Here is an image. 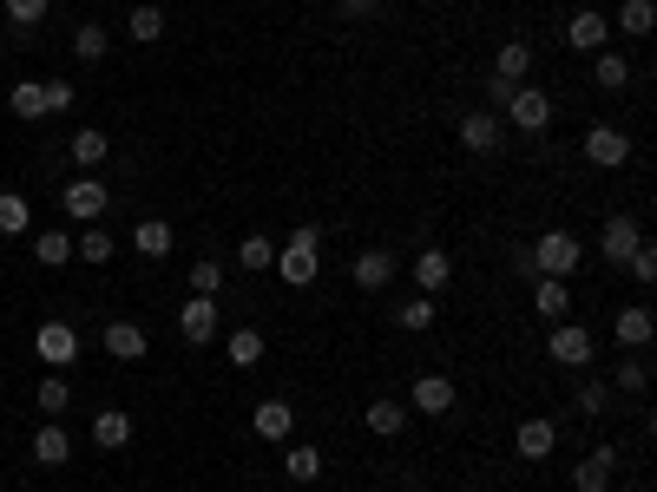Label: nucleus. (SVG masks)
<instances>
[{"instance_id":"1","label":"nucleus","mask_w":657,"mask_h":492,"mask_svg":"<svg viewBox=\"0 0 657 492\" xmlns=\"http://www.w3.org/2000/svg\"><path fill=\"white\" fill-rule=\"evenodd\" d=\"M270 270H276L283 289H309V283L322 276V230H316V224H296V230L276 243V263H270Z\"/></svg>"},{"instance_id":"2","label":"nucleus","mask_w":657,"mask_h":492,"mask_svg":"<svg viewBox=\"0 0 657 492\" xmlns=\"http://www.w3.org/2000/svg\"><path fill=\"white\" fill-rule=\"evenodd\" d=\"M72 85L66 79H20L13 92H7V112L13 118H53V112H72Z\"/></svg>"},{"instance_id":"3","label":"nucleus","mask_w":657,"mask_h":492,"mask_svg":"<svg viewBox=\"0 0 657 492\" xmlns=\"http://www.w3.org/2000/svg\"><path fill=\"white\" fill-rule=\"evenodd\" d=\"M526 250H533V270H540V276H566V283H573L579 263H586V243H579L573 230H546V237L526 243Z\"/></svg>"},{"instance_id":"4","label":"nucleus","mask_w":657,"mask_h":492,"mask_svg":"<svg viewBox=\"0 0 657 492\" xmlns=\"http://www.w3.org/2000/svg\"><path fill=\"white\" fill-rule=\"evenodd\" d=\"M105 204H112V191H105L92 171H79V178L59 191V210H66L72 224H99V217H105Z\"/></svg>"},{"instance_id":"5","label":"nucleus","mask_w":657,"mask_h":492,"mask_svg":"<svg viewBox=\"0 0 657 492\" xmlns=\"http://www.w3.org/2000/svg\"><path fill=\"white\" fill-rule=\"evenodd\" d=\"M546 355H553L559 368H573V375H579V368H592V329H586V322H573V316H566V322H553Z\"/></svg>"},{"instance_id":"6","label":"nucleus","mask_w":657,"mask_h":492,"mask_svg":"<svg viewBox=\"0 0 657 492\" xmlns=\"http://www.w3.org/2000/svg\"><path fill=\"white\" fill-rule=\"evenodd\" d=\"M500 118H513V131H546V125H553V92H540V85H513V99H507Z\"/></svg>"},{"instance_id":"7","label":"nucleus","mask_w":657,"mask_h":492,"mask_svg":"<svg viewBox=\"0 0 657 492\" xmlns=\"http://www.w3.org/2000/svg\"><path fill=\"white\" fill-rule=\"evenodd\" d=\"M454 401H461V388H454V375H421V381L408 388V414H428V421H441V414H454Z\"/></svg>"},{"instance_id":"8","label":"nucleus","mask_w":657,"mask_h":492,"mask_svg":"<svg viewBox=\"0 0 657 492\" xmlns=\"http://www.w3.org/2000/svg\"><path fill=\"white\" fill-rule=\"evenodd\" d=\"M33 355H39L46 368H72V362H79V329H72V322H39Z\"/></svg>"},{"instance_id":"9","label":"nucleus","mask_w":657,"mask_h":492,"mask_svg":"<svg viewBox=\"0 0 657 492\" xmlns=\"http://www.w3.org/2000/svg\"><path fill=\"white\" fill-rule=\"evenodd\" d=\"M566 46H573V53H605V46H612V20H605L599 7H579V13L566 20Z\"/></svg>"},{"instance_id":"10","label":"nucleus","mask_w":657,"mask_h":492,"mask_svg":"<svg viewBox=\"0 0 657 492\" xmlns=\"http://www.w3.org/2000/svg\"><path fill=\"white\" fill-rule=\"evenodd\" d=\"M461 145H467L474 158H494V151L507 145V118H500V112H467V118H461Z\"/></svg>"},{"instance_id":"11","label":"nucleus","mask_w":657,"mask_h":492,"mask_svg":"<svg viewBox=\"0 0 657 492\" xmlns=\"http://www.w3.org/2000/svg\"><path fill=\"white\" fill-rule=\"evenodd\" d=\"M586 158H592L599 171H619V164H632V138H625L619 125H592V131H586Z\"/></svg>"},{"instance_id":"12","label":"nucleus","mask_w":657,"mask_h":492,"mask_svg":"<svg viewBox=\"0 0 657 492\" xmlns=\"http://www.w3.org/2000/svg\"><path fill=\"white\" fill-rule=\"evenodd\" d=\"M638 243H645L638 217H625V210H619V217H605V230H599V256H605L612 270H619V263H625V256H632Z\"/></svg>"},{"instance_id":"13","label":"nucleus","mask_w":657,"mask_h":492,"mask_svg":"<svg viewBox=\"0 0 657 492\" xmlns=\"http://www.w3.org/2000/svg\"><path fill=\"white\" fill-rule=\"evenodd\" d=\"M178 335H184L191 348L217 342V296H191V302L178 309Z\"/></svg>"},{"instance_id":"14","label":"nucleus","mask_w":657,"mask_h":492,"mask_svg":"<svg viewBox=\"0 0 657 492\" xmlns=\"http://www.w3.org/2000/svg\"><path fill=\"white\" fill-rule=\"evenodd\" d=\"M612 335H619V348H632V355H645V348H652V335H657L652 309H645V302H625V309L612 316Z\"/></svg>"},{"instance_id":"15","label":"nucleus","mask_w":657,"mask_h":492,"mask_svg":"<svg viewBox=\"0 0 657 492\" xmlns=\"http://www.w3.org/2000/svg\"><path fill=\"white\" fill-rule=\"evenodd\" d=\"M395 270H401V256H395V250H355V289L382 296V289L395 283Z\"/></svg>"},{"instance_id":"16","label":"nucleus","mask_w":657,"mask_h":492,"mask_svg":"<svg viewBox=\"0 0 657 492\" xmlns=\"http://www.w3.org/2000/svg\"><path fill=\"white\" fill-rule=\"evenodd\" d=\"M99 348H105L112 362H145V355H151V335H145L138 322H105Z\"/></svg>"},{"instance_id":"17","label":"nucleus","mask_w":657,"mask_h":492,"mask_svg":"<svg viewBox=\"0 0 657 492\" xmlns=\"http://www.w3.org/2000/svg\"><path fill=\"white\" fill-rule=\"evenodd\" d=\"M553 447H559V421H540V414H533V421L513 427V454H520V460H553Z\"/></svg>"},{"instance_id":"18","label":"nucleus","mask_w":657,"mask_h":492,"mask_svg":"<svg viewBox=\"0 0 657 492\" xmlns=\"http://www.w3.org/2000/svg\"><path fill=\"white\" fill-rule=\"evenodd\" d=\"M250 434L257 440H290L296 434V408L290 401H257L250 408Z\"/></svg>"},{"instance_id":"19","label":"nucleus","mask_w":657,"mask_h":492,"mask_svg":"<svg viewBox=\"0 0 657 492\" xmlns=\"http://www.w3.org/2000/svg\"><path fill=\"white\" fill-rule=\"evenodd\" d=\"M612 473H619V447H592V454L573 467V487H579V492H605V487H612Z\"/></svg>"},{"instance_id":"20","label":"nucleus","mask_w":657,"mask_h":492,"mask_svg":"<svg viewBox=\"0 0 657 492\" xmlns=\"http://www.w3.org/2000/svg\"><path fill=\"white\" fill-rule=\"evenodd\" d=\"M66 151H72V164H79V171H99V164L112 158V138H105L99 125H79V131L66 138Z\"/></svg>"},{"instance_id":"21","label":"nucleus","mask_w":657,"mask_h":492,"mask_svg":"<svg viewBox=\"0 0 657 492\" xmlns=\"http://www.w3.org/2000/svg\"><path fill=\"white\" fill-rule=\"evenodd\" d=\"M533 309H540V322H566V309H573L566 276H533Z\"/></svg>"},{"instance_id":"22","label":"nucleus","mask_w":657,"mask_h":492,"mask_svg":"<svg viewBox=\"0 0 657 492\" xmlns=\"http://www.w3.org/2000/svg\"><path fill=\"white\" fill-rule=\"evenodd\" d=\"M33 460H39L46 473L72 460V440H66V427H59V421H39V427H33Z\"/></svg>"},{"instance_id":"23","label":"nucleus","mask_w":657,"mask_h":492,"mask_svg":"<svg viewBox=\"0 0 657 492\" xmlns=\"http://www.w3.org/2000/svg\"><path fill=\"white\" fill-rule=\"evenodd\" d=\"M132 250H138L145 263H165V256H171V224H165V217H138Z\"/></svg>"},{"instance_id":"24","label":"nucleus","mask_w":657,"mask_h":492,"mask_svg":"<svg viewBox=\"0 0 657 492\" xmlns=\"http://www.w3.org/2000/svg\"><path fill=\"white\" fill-rule=\"evenodd\" d=\"M415 283H421V296H441L454 283V256L448 250H421L415 256Z\"/></svg>"},{"instance_id":"25","label":"nucleus","mask_w":657,"mask_h":492,"mask_svg":"<svg viewBox=\"0 0 657 492\" xmlns=\"http://www.w3.org/2000/svg\"><path fill=\"white\" fill-rule=\"evenodd\" d=\"M92 447H105V454L132 447V414H118V408H99V414H92Z\"/></svg>"},{"instance_id":"26","label":"nucleus","mask_w":657,"mask_h":492,"mask_svg":"<svg viewBox=\"0 0 657 492\" xmlns=\"http://www.w3.org/2000/svg\"><path fill=\"white\" fill-rule=\"evenodd\" d=\"M224 362L243 368V375L263 368V335H257V329H230V335H224Z\"/></svg>"},{"instance_id":"27","label":"nucleus","mask_w":657,"mask_h":492,"mask_svg":"<svg viewBox=\"0 0 657 492\" xmlns=\"http://www.w3.org/2000/svg\"><path fill=\"white\" fill-rule=\"evenodd\" d=\"M283 480H296V487H316L322 480V447H283Z\"/></svg>"},{"instance_id":"28","label":"nucleus","mask_w":657,"mask_h":492,"mask_svg":"<svg viewBox=\"0 0 657 492\" xmlns=\"http://www.w3.org/2000/svg\"><path fill=\"white\" fill-rule=\"evenodd\" d=\"M105 53H112V33H105L99 20H86V26L72 33V59H79V66H99Z\"/></svg>"},{"instance_id":"29","label":"nucleus","mask_w":657,"mask_h":492,"mask_svg":"<svg viewBox=\"0 0 657 492\" xmlns=\"http://www.w3.org/2000/svg\"><path fill=\"white\" fill-rule=\"evenodd\" d=\"M494 72L513 79V85H526V72H533V46H526V39H507V46L494 53Z\"/></svg>"},{"instance_id":"30","label":"nucleus","mask_w":657,"mask_h":492,"mask_svg":"<svg viewBox=\"0 0 657 492\" xmlns=\"http://www.w3.org/2000/svg\"><path fill=\"white\" fill-rule=\"evenodd\" d=\"M592 79H599L605 92H625V85H632V59L605 46V53H592Z\"/></svg>"},{"instance_id":"31","label":"nucleus","mask_w":657,"mask_h":492,"mask_svg":"<svg viewBox=\"0 0 657 492\" xmlns=\"http://www.w3.org/2000/svg\"><path fill=\"white\" fill-rule=\"evenodd\" d=\"M72 256H79V263H92V270H99V263H112V256H118V243H112V237H105V230H99V224H86V230H79V237H72Z\"/></svg>"},{"instance_id":"32","label":"nucleus","mask_w":657,"mask_h":492,"mask_svg":"<svg viewBox=\"0 0 657 492\" xmlns=\"http://www.w3.org/2000/svg\"><path fill=\"white\" fill-rule=\"evenodd\" d=\"M401 427H408V408H401V401H388V394H382V401H369V434L395 440Z\"/></svg>"},{"instance_id":"33","label":"nucleus","mask_w":657,"mask_h":492,"mask_svg":"<svg viewBox=\"0 0 657 492\" xmlns=\"http://www.w3.org/2000/svg\"><path fill=\"white\" fill-rule=\"evenodd\" d=\"M26 224H33V204L20 191H0V237H26Z\"/></svg>"},{"instance_id":"34","label":"nucleus","mask_w":657,"mask_h":492,"mask_svg":"<svg viewBox=\"0 0 657 492\" xmlns=\"http://www.w3.org/2000/svg\"><path fill=\"white\" fill-rule=\"evenodd\" d=\"M125 33H132V39H145V46H151V39H165V13H158V7H145V0H138V7H132V13H125Z\"/></svg>"},{"instance_id":"35","label":"nucleus","mask_w":657,"mask_h":492,"mask_svg":"<svg viewBox=\"0 0 657 492\" xmlns=\"http://www.w3.org/2000/svg\"><path fill=\"white\" fill-rule=\"evenodd\" d=\"M33 256H39V270H59V263H72V237L66 230H39Z\"/></svg>"},{"instance_id":"36","label":"nucleus","mask_w":657,"mask_h":492,"mask_svg":"<svg viewBox=\"0 0 657 492\" xmlns=\"http://www.w3.org/2000/svg\"><path fill=\"white\" fill-rule=\"evenodd\" d=\"M237 263H243V270H250V276H263V270H270V263H276V243H270V237H257V230H250V237H243V243H237Z\"/></svg>"},{"instance_id":"37","label":"nucleus","mask_w":657,"mask_h":492,"mask_svg":"<svg viewBox=\"0 0 657 492\" xmlns=\"http://www.w3.org/2000/svg\"><path fill=\"white\" fill-rule=\"evenodd\" d=\"M434 316H441V309H434V296H415V302H395V322H401L408 335H421V329H434Z\"/></svg>"},{"instance_id":"38","label":"nucleus","mask_w":657,"mask_h":492,"mask_svg":"<svg viewBox=\"0 0 657 492\" xmlns=\"http://www.w3.org/2000/svg\"><path fill=\"white\" fill-rule=\"evenodd\" d=\"M573 408H579L586 421H599V414L612 408V381H579V394H573Z\"/></svg>"},{"instance_id":"39","label":"nucleus","mask_w":657,"mask_h":492,"mask_svg":"<svg viewBox=\"0 0 657 492\" xmlns=\"http://www.w3.org/2000/svg\"><path fill=\"white\" fill-rule=\"evenodd\" d=\"M224 289V263L217 256H197L191 263V296H217Z\"/></svg>"},{"instance_id":"40","label":"nucleus","mask_w":657,"mask_h":492,"mask_svg":"<svg viewBox=\"0 0 657 492\" xmlns=\"http://www.w3.org/2000/svg\"><path fill=\"white\" fill-rule=\"evenodd\" d=\"M66 408H72V388H66L59 375H46V381H39V414H46V421H59Z\"/></svg>"},{"instance_id":"41","label":"nucleus","mask_w":657,"mask_h":492,"mask_svg":"<svg viewBox=\"0 0 657 492\" xmlns=\"http://www.w3.org/2000/svg\"><path fill=\"white\" fill-rule=\"evenodd\" d=\"M46 7H53V0H0V13H7L20 33H33V26L46 20Z\"/></svg>"},{"instance_id":"42","label":"nucleus","mask_w":657,"mask_h":492,"mask_svg":"<svg viewBox=\"0 0 657 492\" xmlns=\"http://www.w3.org/2000/svg\"><path fill=\"white\" fill-rule=\"evenodd\" d=\"M619 388H625V394H645V388H652V368H645L638 355H632V362H619V375H612V394H619Z\"/></svg>"},{"instance_id":"43","label":"nucleus","mask_w":657,"mask_h":492,"mask_svg":"<svg viewBox=\"0 0 657 492\" xmlns=\"http://www.w3.org/2000/svg\"><path fill=\"white\" fill-rule=\"evenodd\" d=\"M619 26H625V33H652L657 7H652V0H625V7H619Z\"/></svg>"},{"instance_id":"44","label":"nucleus","mask_w":657,"mask_h":492,"mask_svg":"<svg viewBox=\"0 0 657 492\" xmlns=\"http://www.w3.org/2000/svg\"><path fill=\"white\" fill-rule=\"evenodd\" d=\"M625 270H632V283H657V250L652 243H638V250L625 256Z\"/></svg>"},{"instance_id":"45","label":"nucleus","mask_w":657,"mask_h":492,"mask_svg":"<svg viewBox=\"0 0 657 492\" xmlns=\"http://www.w3.org/2000/svg\"><path fill=\"white\" fill-rule=\"evenodd\" d=\"M513 276H526V283H533V276H540V270H533V250H526V243H520V250H513Z\"/></svg>"},{"instance_id":"46","label":"nucleus","mask_w":657,"mask_h":492,"mask_svg":"<svg viewBox=\"0 0 657 492\" xmlns=\"http://www.w3.org/2000/svg\"><path fill=\"white\" fill-rule=\"evenodd\" d=\"M375 7H382V0H342V13H349V20H369Z\"/></svg>"},{"instance_id":"47","label":"nucleus","mask_w":657,"mask_h":492,"mask_svg":"<svg viewBox=\"0 0 657 492\" xmlns=\"http://www.w3.org/2000/svg\"><path fill=\"white\" fill-rule=\"evenodd\" d=\"M112 7H118V0H112Z\"/></svg>"},{"instance_id":"48","label":"nucleus","mask_w":657,"mask_h":492,"mask_svg":"<svg viewBox=\"0 0 657 492\" xmlns=\"http://www.w3.org/2000/svg\"><path fill=\"white\" fill-rule=\"evenodd\" d=\"M421 492H428V487H421Z\"/></svg>"}]
</instances>
